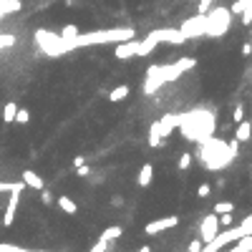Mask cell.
I'll list each match as a JSON object with an SVG mask.
<instances>
[{"label":"cell","instance_id":"obj_15","mask_svg":"<svg viewBox=\"0 0 252 252\" xmlns=\"http://www.w3.org/2000/svg\"><path fill=\"white\" fill-rule=\"evenodd\" d=\"M20 179L25 182V187H31V189H38V192H40L43 187H46V182H43V176H40V174H36L33 169H25Z\"/></svg>","mask_w":252,"mask_h":252},{"label":"cell","instance_id":"obj_25","mask_svg":"<svg viewBox=\"0 0 252 252\" xmlns=\"http://www.w3.org/2000/svg\"><path fill=\"white\" fill-rule=\"evenodd\" d=\"M176 167H179L182 172H184V169H189V167H192V154H189V152H184V154L179 156V161H176Z\"/></svg>","mask_w":252,"mask_h":252},{"label":"cell","instance_id":"obj_30","mask_svg":"<svg viewBox=\"0 0 252 252\" xmlns=\"http://www.w3.org/2000/svg\"><path fill=\"white\" fill-rule=\"evenodd\" d=\"M0 252H23V247L13 242H0Z\"/></svg>","mask_w":252,"mask_h":252},{"label":"cell","instance_id":"obj_19","mask_svg":"<svg viewBox=\"0 0 252 252\" xmlns=\"http://www.w3.org/2000/svg\"><path fill=\"white\" fill-rule=\"evenodd\" d=\"M129 91H131V88H129L126 83H121V86H116L114 91L109 94V101H111V103H118V101H124V98L129 96Z\"/></svg>","mask_w":252,"mask_h":252},{"label":"cell","instance_id":"obj_23","mask_svg":"<svg viewBox=\"0 0 252 252\" xmlns=\"http://www.w3.org/2000/svg\"><path fill=\"white\" fill-rule=\"evenodd\" d=\"M252 8V0H237V3H232V16H242V10Z\"/></svg>","mask_w":252,"mask_h":252},{"label":"cell","instance_id":"obj_9","mask_svg":"<svg viewBox=\"0 0 252 252\" xmlns=\"http://www.w3.org/2000/svg\"><path fill=\"white\" fill-rule=\"evenodd\" d=\"M149 38H154L156 43H169V46H182L187 40L182 31H174V28H159V31H152Z\"/></svg>","mask_w":252,"mask_h":252},{"label":"cell","instance_id":"obj_18","mask_svg":"<svg viewBox=\"0 0 252 252\" xmlns=\"http://www.w3.org/2000/svg\"><path fill=\"white\" fill-rule=\"evenodd\" d=\"M56 204L61 207V210H63L66 214H76V212H78V204L73 202L71 197H66V194H63V197H58V199H56Z\"/></svg>","mask_w":252,"mask_h":252},{"label":"cell","instance_id":"obj_32","mask_svg":"<svg viewBox=\"0 0 252 252\" xmlns=\"http://www.w3.org/2000/svg\"><path fill=\"white\" fill-rule=\"evenodd\" d=\"M111 247V242H106V240H98L96 245H91V252H106Z\"/></svg>","mask_w":252,"mask_h":252},{"label":"cell","instance_id":"obj_5","mask_svg":"<svg viewBox=\"0 0 252 252\" xmlns=\"http://www.w3.org/2000/svg\"><path fill=\"white\" fill-rule=\"evenodd\" d=\"M33 38H36V46L46 53V56H51V58H58V56L73 51V48H71V40H66L61 33H51V31H43V28H38Z\"/></svg>","mask_w":252,"mask_h":252},{"label":"cell","instance_id":"obj_17","mask_svg":"<svg viewBox=\"0 0 252 252\" xmlns=\"http://www.w3.org/2000/svg\"><path fill=\"white\" fill-rule=\"evenodd\" d=\"M16 114H18V101H8L3 106V121L5 124H16Z\"/></svg>","mask_w":252,"mask_h":252},{"label":"cell","instance_id":"obj_11","mask_svg":"<svg viewBox=\"0 0 252 252\" xmlns=\"http://www.w3.org/2000/svg\"><path fill=\"white\" fill-rule=\"evenodd\" d=\"M136 53H139V40H134V38L116 43V51H114V56L118 61H129V58H134Z\"/></svg>","mask_w":252,"mask_h":252},{"label":"cell","instance_id":"obj_3","mask_svg":"<svg viewBox=\"0 0 252 252\" xmlns=\"http://www.w3.org/2000/svg\"><path fill=\"white\" fill-rule=\"evenodd\" d=\"M179 129L184 131V136L187 139H194V141H207L212 136V131H214V118L210 114H182V124Z\"/></svg>","mask_w":252,"mask_h":252},{"label":"cell","instance_id":"obj_37","mask_svg":"<svg viewBox=\"0 0 252 252\" xmlns=\"http://www.w3.org/2000/svg\"><path fill=\"white\" fill-rule=\"evenodd\" d=\"M242 25H252V8L242 10Z\"/></svg>","mask_w":252,"mask_h":252},{"label":"cell","instance_id":"obj_42","mask_svg":"<svg viewBox=\"0 0 252 252\" xmlns=\"http://www.w3.org/2000/svg\"><path fill=\"white\" fill-rule=\"evenodd\" d=\"M194 3H199V0H194Z\"/></svg>","mask_w":252,"mask_h":252},{"label":"cell","instance_id":"obj_31","mask_svg":"<svg viewBox=\"0 0 252 252\" xmlns=\"http://www.w3.org/2000/svg\"><path fill=\"white\" fill-rule=\"evenodd\" d=\"M219 227H232V212H222L219 214Z\"/></svg>","mask_w":252,"mask_h":252},{"label":"cell","instance_id":"obj_41","mask_svg":"<svg viewBox=\"0 0 252 252\" xmlns=\"http://www.w3.org/2000/svg\"><path fill=\"white\" fill-rule=\"evenodd\" d=\"M81 164H86V159H83V156H73V167H76V169H78Z\"/></svg>","mask_w":252,"mask_h":252},{"label":"cell","instance_id":"obj_27","mask_svg":"<svg viewBox=\"0 0 252 252\" xmlns=\"http://www.w3.org/2000/svg\"><path fill=\"white\" fill-rule=\"evenodd\" d=\"M78 33H81V31H78V28H76V25H66V28H63V31H61V36H63L66 40H71V38H76Z\"/></svg>","mask_w":252,"mask_h":252},{"label":"cell","instance_id":"obj_33","mask_svg":"<svg viewBox=\"0 0 252 252\" xmlns=\"http://www.w3.org/2000/svg\"><path fill=\"white\" fill-rule=\"evenodd\" d=\"M210 192H212V187L204 182V184H199V189H197V197H199V199H204V197H210Z\"/></svg>","mask_w":252,"mask_h":252},{"label":"cell","instance_id":"obj_14","mask_svg":"<svg viewBox=\"0 0 252 252\" xmlns=\"http://www.w3.org/2000/svg\"><path fill=\"white\" fill-rule=\"evenodd\" d=\"M152 179H154V164L152 161H144L141 169H139V176H136V184L139 187H149Z\"/></svg>","mask_w":252,"mask_h":252},{"label":"cell","instance_id":"obj_22","mask_svg":"<svg viewBox=\"0 0 252 252\" xmlns=\"http://www.w3.org/2000/svg\"><path fill=\"white\" fill-rule=\"evenodd\" d=\"M149 144L154 146V149L164 144V136H161V131H159V124H156V121H154V124H152V129H149Z\"/></svg>","mask_w":252,"mask_h":252},{"label":"cell","instance_id":"obj_1","mask_svg":"<svg viewBox=\"0 0 252 252\" xmlns=\"http://www.w3.org/2000/svg\"><path fill=\"white\" fill-rule=\"evenodd\" d=\"M197 61L194 58H179V61L174 63H161V66H149V71H146V83H144V94H156L164 83L174 81L176 76H182L184 71L194 68Z\"/></svg>","mask_w":252,"mask_h":252},{"label":"cell","instance_id":"obj_29","mask_svg":"<svg viewBox=\"0 0 252 252\" xmlns=\"http://www.w3.org/2000/svg\"><path fill=\"white\" fill-rule=\"evenodd\" d=\"M240 230H242V234H252V214H247V217L240 222Z\"/></svg>","mask_w":252,"mask_h":252},{"label":"cell","instance_id":"obj_40","mask_svg":"<svg viewBox=\"0 0 252 252\" xmlns=\"http://www.w3.org/2000/svg\"><path fill=\"white\" fill-rule=\"evenodd\" d=\"M250 53H252V40H247L242 46V56H250Z\"/></svg>","mask_w":252,"mask_h":252},{"label":"cell","instance_id":"obj_4","mask_svg":"<svg viewBox=\"0 0 252 252\" xmlns=\"http://www.w3.org/2000/svg\"><path fill=\"white\" fill-rule=\"evenodd\" d=\"M202 159H204L207 169H222V167H227L230 161L234 159V154L230 152L227 141L207 139V141H202Z\"/></svg>","mask_w":252,"mask_h":252},{"label":"cell","instance_id":"obj_8","mask_svg":"<svg viewBox=\"0 0 252 252\" xmlns=\"http://www.w3.org/2000/svg\"><path fill=\"white\" fill-rule=\"evenodd\" d=\"M219 234V214L212 212V214H207L202 222H199V237H202V242H212L214 237Z\"/></svg>","mask_w":252,"mask_h":252},{"label":"cell","instance_id":"obj_28","mask_svg":"<svg viewBox=\"0 0 252 252\" xmlns=\"http://www.w3.org/2000/svg\"><path fill=\"white\" fill-rule=\"evenodd\" d=\"M40 202H43V204H46V207H51V204H56V197L51 194V192H48L46 187H43V189H40Z\"/></svg>","mask_w":252,"mask_h":252},{"label":"cell","instance_id":"obj_43","mask_svg":"<svg viewBox=\"0 0 252 252\" xmlns=\"http://www.w3.org/2000/svg\"><path fill=\"white\" fill-rule=\"evenodd\" d=\"M250 40H252V38H250Z\"/></svg>","mask_w":252,"mask_h":252},{"label":"cell","instance_id":"obj_7","mask_svg":"<svg viewBox=\"0 0 252 252\" xmlns=\"http://www.w3.org/2000/svg\"><path fill=\"white\" fill-rule=\"evenodd\" d=\"M179 31L184 33V38H187V40L207 36V13H197L194 18H189V20H184V23H182V28H179Z\"/></svg>","mask_w":252,"mask_h":252},{"label":"cell","instance_id":"obj_39","mask_svg":"<svg viewBox=\"0 0 252 252\" xmlns=\"http://www.w3.org/2000/svg\"><path fill=\"white\" fill-rule=\"evenodd\" d=\"M76 172H78V176H88V174H91V167H88V164H81Z\"/></svg>","mask_w":252,"mask_h":252},{"label":"cell","instance_id":"obj_2","mask_svg":"<svg viewBox=\"0 0 252 252\" xmlns=\"http://www.w3.org/2000/svg\"><path fill=\"white\" fill-rule=\"evenodd\" d=\"M134 38V28H106V31H91V33H78L71 38V48H86V46H103V43H121Z\"/></svg>","mask_w":252,"mask_h":252},{"label":"cell","instance_id":"obj_6","mask_svg":"<svg viewBox=\"0 0 252 252\" xmlns=\"http://www.w3.org/2000/svg\"><path fill=\"white\" fill-rule=\"evenodd\" d=\"M230 18H232V10L210 8V13H207V36L210 38H222L230 31Z\"/></svg>","mask_w":252,"mask_h":252},{"label":"cell","instance_id":"obj_24","mask_svg":"<svg viewBox=\"0 0 252 252\" xmlns=\"http://www.w3.org/2000/svg\"><path fill=\"white\" fill-rule=\"evenodd\" d=\"M28 121H31V111H28V109H20L18 106V114H16V124H28Z\"/></svg>","mask_w":252,"mask_h":252},{"label":"cell","instance_id":"obj_26","mask_svg":"<svg viewBox=\"0 0 252 252\" xmlns=\"http://www.w3.org/2000/svg\"><path fill=\"white\" fill-rule=\"evenodd\" d=\"M214 212H217V214H222V212H234V204H232V202H217V204H214Z\"/></svg>","mask_w":252,"mask_h":252},{"label":"cell","instance_id":"obj_16","mask_svg":"<svg viewBox=\"0 0 252 252\" xmlns=\"http://www.w3.org/2000/svg\"><path fill=\"white\" fill-rule=\"evenodd\" d=\"M234 139H237V141H250V139H252V121H245V118H242V121L237 124Z\"/></svg>","mask_w":252,"mask_h":252},{"label":"cell","instance_id":"obj_10","mask_svg":"<svg viewBox=\"0 0 252 252\" xmlns=\"http://www.w3.org/2000/svg\"><path fill=\"white\" fill-rule=\"evenodd\" d=\"M176 225H179V217H176V214H172V217H161V219H154V222H149V225L144 227V232H146V234H159V232L172 230V227H176Z\"/></svg>","mask_w":252,"mask_h":252},{"label":"cell","instance_id":"obj_38","mask_svg":"<svg viewBox=\"0 0 252 252\" xmlns=\"http://www.w3.org/2000/svg\"><path fill=\"white\" fill-rule=\"evenodd\" d=\"M230 144V152L237 156V152H240V141H237V139H232V141H227Z\"/></svg>","mask_w":252,"mask_h":252},{"label":"cell","instance_id":"obj_12","mask_svg":"<svg viewBox=\"0 0 252 252\" xmlns=\"http://www.w3.org/2000/svg\"><path fill=\"white\" fill-rule=\"evenodd\" d=\"M156 124H159V131H161V136L167 139V136L172 134L174 129H179V124H182V114H164V116H161Z\"/></svg>","mask_w":252,"mask_h":252},{"label":"cell","instance_id":"obj_13","mask_svg":"<svg viewBox=\"0 0 252 252\" xmlns=\"http://www.w3.org/2000/svg\"><path fill=\"white\" fill-rule=\"evenodd\" d=\"M18 202H20V189H13V197L5 207V214H3V225L10 227L13 222H16V212H18Z\"/></svg>","mask_w":252,"mask_h":252},{"label":"cell","instance_id":"obj_35","mask_svg":"<svg viewBox=\"0 0 252 252\" xmlns=\"http://www.w3.org/2000/svg\"><path fill=\"white\" fill-rule=\"evenodd\" d=\"M204 247V242H202V237H199V240H192L189 242V252H199Z\"/></svg>","mask_w":252,"mask_h":252},{"label":"cell","instance_id":"obj_21","mask_svg":"<svg viewBox=\"0 0 252 252\" xmlns=\"http://www.w3.org/2000/svg\"><path fill=\"white\" fill-rule=\"evenodd\" d=\"M121 234H124V230L118 227V225H114V227H106V230H103L98 240H106V242H111V240H118Z\"/></svg>","mask_w":252,"mask_h":252},{"label":"cell","instance_id":"obj_36","mask_svg":"<svg viewBox=\"0 0 252 252\" xmlns=\"http://www.w3.org/2000/svg\"><path fill=\"white\" fill-rule=\"evenodd\" d=\"M232 118H234L237 124H240L242 118H245V109H242V106H234V114H232Z\"/></svg>","mask_w":252,"mask_h":252},{"label":"cell","instance_id":"obj_20","mask_svg":"<svg viewBox=\"0 0 252 252\" xmlns=\"http://www.w3.org/2000/svg\"><path fill=\"white\" fill-rule=\"evenodd\" d=\"M156 46H159V43H156L154 38H149V36H146L144 40H139V53H136V56H149V53H152Z\"/></svg>","mask_w":252,"mask_h":252},{"label":"cell","instance_id":"obj_34","mask_svg":"<svg viewBox=\"0 0 252 252\" xmlns=\"http://www.w3.org/2000/svg\"><path fill=\"white\" fill-rule=\"evenodd\" d=\"M13 43H16V38H13V36H0V48H10Z\"/></svg>","mask_w":252,"mask_h":252}]
</instances>
